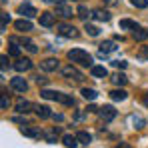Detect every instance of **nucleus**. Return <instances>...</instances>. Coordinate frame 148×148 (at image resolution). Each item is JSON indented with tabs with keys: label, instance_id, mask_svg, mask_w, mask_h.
Listing matches in <instances>:
<instances>
[{
	"label": "nucleus",
	"instance_id": "f257e3e1",
	"mask_svg": "<svg viewBox=\"0 0 148 148\" xmlns=\"http://www.w3.org/2000/svg\"><path fill=\"white\" fill-rule=\"evenodd\" d=\"M68 58H70L72 62H76V64H80V66H86V68H92V66H94V64H92V62H94L92 56L82 48H72L68 52Z\"/></svg>",
	"mask_w": 148,
	"mask_h": 148
},
{
	"label": "nucleus",
	"instance_id": "f03ea898",
	"mask_svg": "<svg viewBox=\"0 0 148 148\" xmlns=\"http://www.w3.org/2000/svg\"><path fill=\"white\" fill-rule=\"evenodd\" d=\"M62 74H64L66 78H72V80H82V78H84V74L80 72L76 66H72V64L64 66V68H62Z\"/></svg>",
	"mask_w": 148,
	"mask_h": 148
},
{
	"label": "nucleus",
	"instance_id": "7ed1b4c3",
	"mask_svg": "<svg viewBox=\"0 0 148 148\" xmlns=\"http://www.w3.org/2000/svg\"><path fill=\"white\" fill-rule=\"evenodd\" d=\"M100 118L104 120V122H110V120H114L116 118V110H114V106H102L98 110Z\"/></svg>",
	"mask_w": 148,
	"mask_h": 148
},
{
	"label": "nucleus",
	"instance_id": "20e7f679",
	"mask_svg": "<svg viewBox=\"0 0 148 148\" xmlns=\"http://www.w3.org/2000/svg\"><path fill=\"white\" fill-rule=\"evenodd\" d=\"M58 34L64 36V38H76V36H78V30L70 24H60L58 26Z\"/></svg>",
	"mask_w": 148,
	"mask_h": 148
},
{
	"label": "nucleus",
	"instance_id": "39448f33",
	"mask_svg": "<svg viewBox=\"0 0 148 148\" xmlns=\"http://www.w3.org/2000/svg\"><path fill=\"white\" fill-rule=\"evenodd\" d=\"M10 86H12L16 92H20V94H24L26 90H28V82H26L24 78H20V76L12 78V80H10Z\"/></svg>",
	"mask_w": 148,
	"mask_h": 148
},
{
	"label": "nucleus",
	"instance_id": "423d86ee",
	"mask_svg": "<svg viewBox=\"0 0 148 148\" xmlns=\"http://www.w3.org/2000/svg\"><path fill=\"white\" fill-rule=\"evenodd\" d=\"M32 68V62L28 60V58H18L16 62H14V70L16 72H26V70H30Z\"/></svg>",
	"mask_w": 148,
	"mask_h": 148
},
{
	"label": "nucleus",
	"instance_id": "0eeeda50",
	"mask_svg": "<svg viewBox=\"0 0 148 148\" xmlns=\"http://www.w3.org/2000/svg\"><path fill=\"white\" fill-rule=\"evenodd\" d=\"M56 14L62 16V18H70V16H72V8H70L68 4L60 2V4H56Z\"/></svg>",
	"mask_w": 148,
	"mask_h": 148
},
{
	"label": "nucleus",
	"instance_id": "6e6552de",
	"mask_svg": "<svg viewBox=\"0 0 148 148\" xmlns=\"http://www.w3.org/2000/svg\"><path fill=\"white\" fill-rule=\"evenodd\" d=\"M40 68L46 70V72H54V70L58 68V60H56V58H46V60L40 62Z\"/></svg>",
	"mask_w": 148,
	"mask_h": 148
},
{
	"label": "nucleus",
	"instance_id": "1a4fd4ad",
	"mask_svg": "<svg viewBox=\"0 0 148 148\" xmlns=\"http://www.w3.org/2000/svg\"><path fill=\"white\" fill-rule=\"evenodd\" d=\"M54 22H56V18H54L52 12H42V14H40V26L50 28V26H54Z\"/></svg>",
	"mask_w": 148,
	"mask_h": 148
},
{
	"label": "nucleus",
	"instance_id": "9d476101",
	"mask_svg": "<svg viewBox=\"0 0 148 148\" xmlns=\"http://www.w3.org/2000/svg\"><path fill=\"white\" fill-rule=\"evenodd\" d=\"M32 108H34V106H32L28 100H22V98H20L18 102H16V112H18V114H28Z\"/></svg>",
	"mask_w": 148,
	"mask_h": 148
},
{
	"label": "nucleus",
	"instance_id": "9b49d317",
	"mask_svg": "<svg viewBox=\"0 0 148 148\" xmlns=\"http://www.w3.org/2000/svg\"><path fill=\"white\" fill-rule=\"evenodd\" d=\"M14 28L20 30V32H28V30H32V22L28 18H22V20H16L14 22Z\"/></svg>",
	"mask_w": 148,
	"mask_h": 148
},
{
	"label": "nucleus",
	"instance_id": "f8f14e48",
	"mask_svg": "<svg viewBox=\"0 0 148 148\" xmlns=\"http://www.w3.org/2000/svg\"><path fill=\"white\" fill-rule=\"evenodd\" d=\"M20 14L26 16V18H32V16H36L38 12H36L34 6H30V4H22V6H20Z\"/></svg>",
	"mask_w": 148,
	"mask_h": 148
},
{
	"label": "nucleus",
	"instance_id": "ddd939ff",
	"mask_svg": "<svg viewBox=\"0 0 148 148\" xmlns=\"http://www.w3.org/2000/svg\"><path fill=\"white\" fill-rule=\"evenodd\" d=\"M90 72H92L94 78H106V76H108L106 66H92V68H90Z\"/></svg>",
	"mask_w": 148,
	"mask_h": 148
},
{
	"label": "nucleus",
	"instance_id": "4468645a",
	"mask_svg": "<svg viewBox=\"0 0 148 148\" xmlns=\"http://www.w3.org/2000/svg\"><path fill=\"white\" fill-rule=\"evenodd\" d=\"M58 126H54V128H48L46 132H44V138H46V142H56V138H58Z\"/></svg>",
	"mask_w": 148,
	"mask_h": 148
},
{
	"label": "nucleus",
	"instance_id": "2eb2a0df",
	"mask_svg": "<svg viewBox=\"0 0 148 148\" xmlns=\"http://www.w3.org/2000/svg\"><path fill=\"white\" fill-rule=\"evenodd\" d=\"M62 142H64V146H66V148H76V146H78V138L72 136V134H64Z\"/></svg>",
	"mask_w": 148,
	"mask_h": 148
},
{
	"label": "nucleus",
	"instance_id": "dca6fc26",
	"mask_svg": "<svg viewBox=\"0 0 148 148\" xmlns=\"http://www.w3.org/2000/svg\"><path fill=\"white\" fill-rule=\"evenodd\" d=\"M76 138H78V142H80V144H84V146H88V144L92 142V136H90L88 132H84V130H80V132L76 134Z\"/></svg>",
	"mask_w": 148,
	"mask_h": 148
},
{
	"label": "nucleus",
	"instance_id": "f3484780",
	"mask_svg": "<svg viewBox=\"0 0 148 148\" xmlns=\"http://www.w3.org/2000/svg\"><path fill=\"white\" fill-rule=\"evenodd\" d=\"M110 80H112V84H116V86H124V84L128 82V78H126L124 74H120V72L112 74V76H110Z\"/></svg>",
	"mask_w": 148,
	"mask_h": 148
},
{
	"label": "nucleus",
	"instance_id": "a211bd4d",
	"mask_svg": "<svg viewBox=\"0 0 148 148\" xmlns=\"http://www.w3.org/2000/svg\"><path fill=\"white\" fill-rule=\"evenodd\" d=\"M98 48H100V54H110V52H114V50H116V44L108 40V42H102Z\"/></svg>",
	"mask_w": 148,
	"mask_h": 148
},
{
	"label": "nucleus",
	"instance_id": "6ab92c4d",
	"mask_svg": "<svg viewBox=\"0 0 148 148\" xmlns=\"http://www.w3.org/2000/svg\"><path fill=\"white\" fill-rule=\"evenodd\" d=\"M132 36H134V40L142 42V40L148 38V30H144V28H136V30H132Z\"/></svg>",
	"mask_w": 148,
	"mask_h": 148
},
{
	"label": "nucleus",
	"instance_id": "aec40b11",
	"mask_svg": "<svg viewBox=\"0 0 148 148\" xmlns=\"http://www.w3.org/2000/svg\"><path fill=\"white\" fill-rule=\"evenodd\" d=\"M92 18L94 20H100V22H106V20H110V14L106 10H94L92 12Z\"/></svg>",
	"mask_w": 148,
	"mask_h": 148
},
{
	"label": "nucleus",
	"instance_id": "412c9836",
	"mask_svg": "<svg viewBox=\"0 0 148 148\" xmlns=\"http://www.w3.org/2000/svg\"><path fill=\"white\" fill-rule=\"evenodd\" d=\"M126 96H128V94H126V90H122V88H120V90H112V92H110V98L116 100V102L126 100Z\"/></svg>",
	"mask_w": 148,
	"mask_h": 148
},
{
	"label": "nucleus",
	"instance_id": "4be33fe9",
	"mask_svg": "<svg viewBox=\"0 0 148 148\" xmlns=\"http://www.w3.org/2000/svg\"><path fill=\"white\" fill-rule=\"evenodd\" d=\"M22 134H24V136H30V138H38V136H40V132H38V130H36V128H30V126H22Z\"/></svg>",
	"mask_w": 148,
	"mask_h": 148
},
{
	"label": "nucleus",
	"instance_id": "5701e85b",
	"mask_svg": "<svg viewBox=\"0 0 148 148\" xmlns=\"http://www.w3.org/2000/svg\"><path fill=\"white\" fill-rule=\"evenodd\" d=\"M120 28H122V30H136V28H138V24H136L134 20L124 18V20H120Z\"/></svg>",
	"mask_w": 148,
	"mask_h": 148
},
{
	"label": "nucleus",
	"instance_id": "b1692460",
	"mask_svg": "<svg viewBox=\"0 0 148 148\" xmlns=\"http://www.w3.org/2000/svg\"><path fill=\"white\" fill-rule=\"evenodd\" d=\"M82 96H84L86 100H96L98 92H96L94 88H82Z\"/></svg>",
	"mask_w": 148,
	"mask_h": 148
},
{
	"label": "nucleus",
	"instance_id": "393cba45",
	"mask_svg": "<svg viewBox=\"0 0 148 148\" xmlns=\"http://www.w3.org/2000/svg\"><path fill=\"white\" fill-rule=\"evenodd\" d=\"M36 114H38L40 118H50V116H52L48 106H36Z\"/></svg>",
	"mask_w": 148,
	"mask_h": 148
},
{
	"label": "nucleus",
	"instance_id": "a878e982",
	"mask_svg": "<svg viewBox=\"0 0 148 148\" xmlns=\"http://www.w3.org/2000/svg\"><path fill=\"white\" fill-rule=\"evenodd\" d=\"M40 96L46 100H58V96H60V92H54V90H42L40 92Z\"/></svg>",
	"mask_w": 148,
	"mask_h": 148
},
{
	"label": "nucleus",
	"instance_id": "bb28decb",
	"mask_svg": "<svg viewBox=\"0 0 148 148\" xmlns=\"http://www.w3.org/2000/svg\"><path fill=\"white\" fill-rule=\"evenodd\" d=\"M84 30H86V34H88V36H98V34H100L98 26H94V24H88V22L84 24Z\"/></svg>",
	"mask_w": 148,
	"mask_h": 148
},
{
	"label": "nucleus",
	"instance_id": "cd10ccee",
	"mask_svg": "<svg viewBox=\"0 0 148 148\" xmlns=\"http://www.w3.org/2000/svg\"><path fill=\"white\" fill-rule=\"evenodd\" d=\"M58 102H62V104H66V106H74V98L72 96H66V94H60V96H58Z\"/></svg>",
	"mask_w": 148,
	"mask_h": 148
},
{
	"label": "nucleus",
	"instance_id": "c85d7f7f",
	"mask_svg": "<svg viewBox=\"0 0 148 148\" xmlns=\"http://www.w3.org/2000/svg\"><path fill=\"white\" fill-rule=\"evenodd\" d=\"M132 124H134V128H144V118H140V116H132Z\"/></svg>",
	"mask_w": 148,
	"mask_h": 148
},
{
	"label": "nucleus",
	"instance_id": "c756f323",
	"mask_svg": "<svg viewBox=\"0 0 148 148\" xmlns=\"http://www.w3.org/2000/svg\"><path fill=\"white\" fill-rule=\"evenodd\" d=\"M140 60H148V46H140V50H138V54H136Z\"/></svg>",
	"mask_w": 148,
	"mask_h": 148
},
{
	"label": "nucleus",
	"instance_id": "7c9ffc66",
	"mask_svg": "<svg viewBox=\"0 0 148 148\" xmlns=\"http://www.w3.org/2000/svg\"><path fill=\"white\" fill-rule=\"evenodd\" d=\"M0 18H2V24H0V30L4 32V30H6V26H8V22H10V16H8L6 12H2V16H0Z\"/></svg>",
	"mask_w": 148,
	"mask_h": 148
},
{
	"label": "nucleus",
	"instance_id": "2f4dec72",
	"mask_svg": "<svg viewBox=\"0 0 148 148\" xmlns=\"http://www.w3.org/2000/svg\"><path fill=\"white\" fill-rule=\"evenodd\" d=\"M8 106H10V100H8V96H6V94H2V100H0V108H2V110H8Z\"/></svg>",
	"mask_w": 148,
	"mask_h": 148
},
{
	"label": "nucleus",
	"instance_id": "473e14b6",
	"mask_svg": "<svg viewBox=\"0 0 148 148\" xmlns=\"http://www.w3.org/2000/svg\"><path fill=\"white\" fill-rule=\"evenodd\" d=\"M132 2V6H136V8H146L148 6V0H130Z\"/></svg>",
	"mask_w": 148,
	"mask_h": 148
},
{
	"label": "nucleus",
	"instance_id": "72a5a7b5",
	"mask_svg": "<svg viewBox=\"0 0 148 148\" xmlns=\"http://www.w3.org/2000/svg\"><path fill=\"white\" fill-rule=\"evenodd\" d=\"M8 54H10V56H20V48H18V46H14V44H10Z\"/></svg>",
	"mask_w": 148,
	"mask_h": 148
},
{
	"label": "nucleus",
	"instance_id": "f704fd0d",
	"mask_svg": "<svg viewBox=\"0 0 148 148\" xmlns=\"http://www.w3.org/2000/svg\"><path fill=\"white\" fill-rule=\"evenodd\" d=\"M76 12H78V16H80V18H86V16H88L86 6H78V10H76Z\"/></svg>",
	"mask_w": 148,
	"mask_h": 148
},
{
	"label": "nucleus",
	"instance_id": "c9c22d12",
	"mask_svg": "<svg viewBox=\"0 0 148 148\" xmlns=\"http://www.w3.org/2000/svg\"><path fill=\"white\" fill-rule=\"evenodd\" d=\"M112 64H114L116 68H126V62H124V60H114Z\"/></svg>",
	"mask_w": 148,
	"mask_h": 148
},
{
	"label": "nucleus",
	"instance_id": "e433bc0d",
	"mask_svg": "<svg viewBox=\"0 0 148 148\" xmlns=\"http://www.w3.org/2000/svg\"><path fill=\"white\" fill-rule=\"evenodd\" d=\"M26 48H28V52H32V54H34V52H38V48H36L32 42H28V44H26Z\"/></svg>",
	"mask_w": 148,
	"mask_h": 148
},
{
	"label": "nucleus",
	"instance_id": "4c0bfd02",
	"mask_svg": "<svg viewBox=\"0 0 148 148\" xmlns=\"http://www.w3.org/2000/svg\"><path fill=\"white\" fill-rule=\"evenodd\" d=\"M6 66H8V56H2V72L6 70Z\"/></svg>",
	"mask_w": 148,
	"mask_h": 148
},
{
	"label": "nucleus",
	"instance_id": "58836bf2",
	"mask_svg": "<svg viewBox=\"0 0 148 148\" xmlns=\"http://www.w3.org/2000/svg\"><path fill=\"white\" fill-rule=\"evenodd\" d=\"M86 112H98V108H96V106H94V104H90V106H88V108H86Z\"/></svg>",
	"mask_w": 148,
	"mask_h": 148
},
{
	"label": "nucleus",
	"instance_id": "ea45409f",
	"mask_svg": "<svg viewBox=\"0 0 148 148\" xmlns=\"http://www.w3.org/2000/svg\"><path fill=\"white\" fill-rule=\"evenodd\" d=\"M116 148H132V146H130V144H126V142H120Z\"/></svg>",
	"mask_w": 148,
	"mask_h": 148
},
{
	"label": "nucleus",
	"instance_id": "a19ab883",
	"mask_svg": "<svg viewBox=\"0 0 148 148\" xmlns=\"http://www.w3.org/2000/svg\"><path fill=\"white\" fill-rule=\"evenodd\" d=\"M44 2H52V4H60V2H64V0H44Z\"/></svg>",
	"mask_w": 148,
	"mask_h": 148
},
{
	"label": "nucleus",
	"instance_id": "79ce46f5",
	"mask_svg": "<svg viewBox=\"0 0 148 148\" xmlns=\"http://www.w3.org/2000/svg\"><path fill=\"white\" fill-rule=\"evenodd\" d=\"M144 104H146V106H148V94H146V96H144Z\"/></svg>",
	"mask_w": 148,
	"mask_h": 148
}]
</instances>
